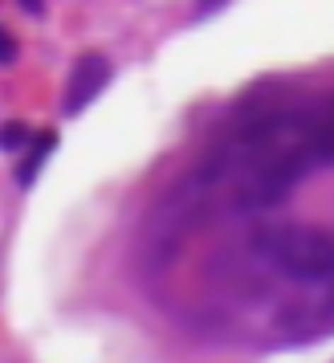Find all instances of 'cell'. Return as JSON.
<instances>
[{"instance_id":"1","label":"cell","mask_w":334,"mask_h":363,"mask_svg":"<svg viewBox=\"0 0 334 363\" xmlns=\"http://www.w3.org/2000/svg\"><path fill=\"white\" fill-rule=\"evenodd\" d=\"M253 245L265 249L285 274L301 281L334 278V233L314 225H294V229H265L253 237Z\"/></svg>"},{"instance_id":"2","label":"cell","mask_w":334,"mask_h":363,"mask_svg":"<svg viewBox=\"0 0 334 363\" xmlns=\"http://www.w3.org/2000/svg\"><path fill=\"white\" fill-rule=\"evenodd\" d=\"M106 82H110V57H106V53H82V57L74 62V69H69L62 111H66V115H82L86 106L106 90Z\"/></svg>"},{"instance_id":"3","label":"cell","mask_w":334,"mask_h":363,"mask_svg":"<svg viewBox=\"0 0 334 363\" xmlns=\"http://www.w3.org/2000/svg\"><path fill=\"white\" fill-rule=\"evenodd\" d=\"M57 147V135L53 131H45V135H37V147L29 151V160H21V167H17V180L29 188V184L37 180V172H41V164H45V155Z\"/></svg>"},{"instance_id":"4","label":"cell","mask_w":334,"mask_h":363,"mask_svg":"<svg viewBox=\"0 0 334 363\" xmlns=\"http://www.w3.org/2000/svg\"><path fill=\"white\" fill-rule=\"evenodd\" d=\"M25 139H29V127L13 123V127H4V131H0V147H4V151H13V147H21Z\"/></svg>"},{"instance_id":"5","label":"cell","mask_w":334,"mask_h":363,"mask_svg":"<svg viewBox=\"0 0 334 363\" xmlns=\"http://www.w3.org/2000/svg\"><path fill=\"white\" fill-rule=\"evenodd\" d=\"M13 57H17V41H13V37H8V33H4V29H0V62L8 66Z\"/></svg>"}]
</instances>
